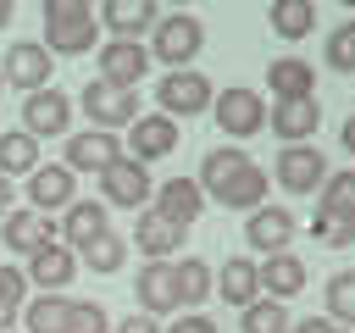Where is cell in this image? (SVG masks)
Listing matches in <instances>:
<instances>
[{"label": "cell", "mask_w": 355, "mask_h": 333, "mask_svg": "<svg viewBox=\"0 0 355 333\" xmlns=\"http://www.w3.org/2000/svg\"><path fill=\"white\" fill-rule=\"evenodd\" d=\"M111 333H161V322H155V316H144V311H133V316H122Z\"/></svg>", "instance_id": "cell-39"}, {"label": "cell", "mask_w": 355, "mask_h": 333, "mask_svg": "<svg viewBox=\"0 0 355 333\" xmlns=\"http://www.w3.org/2000/svg\"><path fill=\"white\" fill-rule=\"evenodd\" d=\"M128 150H122V139L116 133H105V128H83V133H67V144H61V166L67 172H105V166H116Z\"/></svg>", "instance_id": "cell-10"}, {"label": "cell", "mask_w": 355, "mask_h": 333, "mask_svg": "<svg viewBox=\"0 0 355 333\" xmlns=\"http://www.w3.org/2000/svg\"><path fill=\"white\" fill-rule=\"evenodd\" d=\"M150 211H161V216L178 222V228H194V216L205 211V194H200L194 178H166V183L155 189V205H150Z\"/></svg>", "instance_id": "cell-25"}, {"label": "cell", "mask_w": 355, "mask_h": 333, "mask_svg": "<svg viewBox=\"0 0 355 333\" xmlns=\"http://www.w3.org/2000/svg\"><path fill=\"white\" fill-rule=\"evenodd\" d=\"M338 139H344V150L355 155V111H349V122H344V133H338Z\"/></svg>", "instance_id": "cell-42"}, {"label": "cell", "mask_w": 355, "mask_h": 333, "mask_svg": "<svg viewBox=\"0 0 355 333\" xmlns=\"http://www.w3.org/2000/svg\"><path fill=\"white\" fill-rule=\"evenodd\" d=\"M288 333H349V327H333L327 316H305V322H294Z\"/></svg>", "instance_id": "cell-40"}, {"label": "cell", "mask_w": 355, "mask_h": 333, "mask_svg": "<svg viewBox=\"0 0 355 333\" xmlns=\"http://www.w3.org/2000/svg\"><path fill=\"white\" fill-rule=\"evenodd\" d=\"M0 239H6V250H11V255H22V261H28L33 250L55 244V228H50V216H39V211H6Z\"/></svg>", "instance_id": "cell-23"}, {"label": "cell", "mask_w": 355, "mask_h": 333, "mask_svg": "<svg viewBox=\"0 0 355 333\" xmlns=\"http://www.w3.org/2000/svg\"><path fill=\"white\" fill-rule=\"evenodd\" d=\"M266 89L272 100H316V67L300 56H277L266 67Z\"/></svg>", "instance_id": "cell-24"}, {"label": "cell", "mask_w": 355, "mask_h": 333, "mask_svg": "<svg viewBox=\"0 0 355 333\" xmlns=\"http://www.w3.org/2000/svg\"><path fill=\"white\" fill-rule=\"evenodd\" d=\"M294 327V316H288V305H277V300H255V305H244V316H239V333H288Z\"/></svg>", "instance_id": "cell-34"}, {"label": "cell", "mask_w": 355, "mask_h": 333, "mask_svg": "<svg viewBox=\"0 0 355 333\" xmlns=\"http://www.w3.org/2000/svg\"><path fill=\"white\" fill-rule=\"evenodd\" d=\"M272 33L277 39H305L311 28H316V6L311 0H272Z\"/></svg>", "instance_id": "cell-32"}, {"label": "cell", "mask_w": 355, "mask_h": 333, "mask_svg": "<svg viewBox=\"0 0 355 333\" xmlns=\"http://www.w3.org/2000/svg\"><path fill=\"white\" fill-rule=\"evenodd\" d=\"M78 200V172H67L61 161H44L28 172V211L50 216V211H67Z\"/></svg>", "instance_id": "cell-13"}, {"label": "cell", "mask_w": 355, "mask_h": 333, "mask_svg": "<svg viewBox=\"0 0 355 333\" xmlns=\"http://www.w3.org/2000/svg\"><path fill=\"white\" fill-rule=\"evenodd\" d=\"M216 289H222V300L227 305H255L261 300V261L255 255H227L222 261V272H216Z\"/></svg>", "instance_id": "cell-27"}, {"label": "cell", "mask_w": 355, "mask_h": 333, "mask_svg": "<svg viewBox=\"0 0 355 333\" xmlns=\"http://www.w3.org/2000/svg\"><path fill=\"white\" fill-rule=\"evenodd\" d=\"M327 67L344 72V78H355V33H349V22H338L327 33Z\"/></svg>", "instance_id": "cell-37"}, {"label": "cell", "mask_w": 355, "mask_h": 333, "mask_svg": "<svg viewBox=\"0 0 355 333\" xmlns=\"http://www.w3.org/2000/svg\"><path fill=\"white\" fill-rule=\"evenodd\" d=\"M122 261H128V239H122V233H100L94 244L78 250V266H89V272H100V278L122 272Z\"/></svg>", "instance_id": "cell-33"}, {"label": "cell", "mask_w": 355, "mask_h": 333, "mask_svg": "<svg viewBox=\"0 0 355 333\" xmlns=\"http://www.w3.org/2000/svg\"><path fill=\"white\" fill-rule=\"evenodd\" d=\"M133 294H139V311L144 316H178V289H172V261H144L139 278H133Z\"/></svg>", "instance_id": "cell-19"}, {"label": "cell", "mask_w": 355, "mask_h": 333, "mask_svg": "<svg viewBox=\"0 0 355 333\" xmlns=\"http://www.w3.org/2000/svg\"><path fill=\"white\" fill-rule=\"evenodd\" d=\"M155 100H161V117L183 122V117H200V111H211L216 89H211V78H205V72L183 67V72H166V78L155 83Z\"/></svg>", "instance_id": "cell-5"}, {"label": "cell", "mask_w": 355, "mask_h": 333, "mask_svg": "<svg viewBox=\"0 0 355 333\" xmlns=\"http://www.w3.org/2000/svg\"><path fill=\"white\" fill-rule=\"evenodd\" d=\"M294 233H300V216L283 211V205H272V200L244 216V244H250L255 255H283V250L294 244Z\"/></svg>", "instance_id": "cell-12"}, {"label": "cell", "mask_w": 355, "mask_h": 333, "mask_svg": "<svg viewBox=\"0 0 355 333\" xmlns=\"http://www.w3.org/2000/svg\"><path fill=\"white\" fill-rule=\"evenodd\" d=\"M150 61H161L166 72H183V67H194V56L205 50V28H200V17L194 11H161V22L150 28Z\"/></svg>", "instance_id": "cell-3"}, {"label": "cell", "mask_w": 355, "mask_h": 333, "mask_svg": "<svg viewBox=\"0 0 355 333\" xmlns=\"http://www.w3.org/2000/svg\"><path fill=\"white\" fill-rule=\"evenodd\" d=\"M322 300H327V322L333 327H349L355 333V266H344V272H333L327 278V289H322Z\"/></svg>", "instance_id": "cell-30"}, {"label": "cell", "mask_w": 355, "mask_h": 333, "mask_svg": "<svg viewBox=\"0 0 355 333\" xmlns=\"http://www.w3.org/2000/svg\"><path fill=\"white\" fill-rule=\"evenodd\" d=\"M67 128H72V94L67 89H33V94H22V133H33V139H67Z\"/></svg>", "instance_id": "cell-9"}, {"label": "cell", "mask_w": 355, "mask_h": 333, "mask_svg": "<svg viewBox=\"0 0 355 333\" xmlns=\"http://www.w3.org/2000/svg\"><path fill=\"white\" fill-rule=\"evenodd\" d=\"M172 289H178V311H200L216 294V266L205 255H178L172 261Z\"/></svg>", "instance_id": "cell-20"}, {"label": "cell", "mask_w": 355, "mask_h": 333, "mask_svg": "<svg viewBox=\"0 0 355 333\" xmlns=\"http://www.w3.org/2000/svg\"><path fill=\"white\" fill-rule=\"evenodd\" d=\"M316 211L322 216H338V222H355V166L327 172V183L316 189Z\"/></svg>", "instance_id": "cell-29"}, {"label": "cell", "mask_w": 355, "mask_h": 333, "mask_svg": "<svg viewBox=\"0 0 355 333\" xmlns=\"http://www.w3.org/2000/svg\"><path fill=\"white\" fill-rule=\"evenodd\" d=\"M266 128L283 144H311L316 128H322V105L316 100H272L266 105Z\"/></svg>", "instance_id": "cell-17"}, {"label": "cell", "mask_w": 355, "mask_h": 333, "mask_svg": "<svg viewBox=\"0 0 355 333\" xmlns=\"http://www.w3.org/2000/svg\"><path fill=\"white\" fill-rule=\"evenodd\" d=\"M22 305H28V278H22V266L0 261V333H11V322L22 316Z\"/></svg>", "instance_id": "cell-35"}, {"label": "cell", "mask_w": 355, "mask_h": 333, "mask_svg": "<svg viewBox=\"0 0 355 333\" xmlns=\"http://www.w3.org/2000/svg\"><path fill=\"white\" fill-rule=\"evenodd\" d=\"M67 311H72L67 294H39V300L22 305V333H61L67 327Z\"/></svg>", "instance_id": "cell-31"}, {"label": "cell", "mask_w": 355, "mask_h": 333, "mask_svg": "<svg viewBox=\"0 0 355 333\" xmlns=\"http://www.w3.org/2000/svg\"><path fill=\"white\" fill-rule=\"evenodd\" d=\"M11 17H17V6H11V0H0V28H11Z\"/></svg>", "instance_id": "cell-43"}, {"label": "cell", "mask_w": 355, "mask_h": 333, "mask_svg": "<svg viewBox=\"0 0 355 333\" xmlns=\"http://www.w3.org/2000/svg\"><path fill=\"white\" fill-rule=\"evenodd\" d=\"M194 183H200L205 205H222V211H261V205H266V166L250 161L239 144L205 150Z\"/></svg>", "instance_id": "cell-1"}, {"label": "cell", "mask_w": 355, "mask_h": 333, "mask_svg": "<svg viewBox=\"0 0 355 333\" xmlns=\"http://www.w3.org/2000/svg\"><path fill=\"white\" fill-rule=\"evenodd\" d=\"M311 239H322V244L344 250V244H355V222H338V216H322V211H311Z\"/></svg>", "instance_id": "cell-38"}, {"label": "cell", "mask_w": 355, "mask_h": 333, "mask_svg": "<svg viewBox=\"0 0 355 333\" xmlns=\"http://www.w3.org/2000/svg\"><path fill=\"white\" fill-rule=\"evenodd\" d=\"M349 33H355V17H349Z\"/></svg>", "instance_id": "cell-44"}, {"label": "cell", "mask_w": 355, "mask_h": 333, "mask_svg": "<svg viewBox=\"0 0 355 333\" xmlns=\"http://www.w3.org/2000/svg\"><path fill=\"white\" fill-rule=\"evenodd\" d=\"M22 278H28V289H39V294H61V289L78 278V255L55 239V244H44V250H33V255L22 261Z\"/></svg>", "instance_id": "cell-15"}, {"label": "cell", "mask_w": 355, "mask_h": 333, "mask_svg": "<svg viewBox=\"0 0 355 333\" xmlns=\"http://www.w3.org/2000/svg\"><path fill=\"white\" fill-rule=\"evenodd\" d=\"M0 78H6L11 89H22V94L50 89V78H55V56H50L39 39H11V44H6V61H0Z\"/></svg>", "instance_id": "cell-6"}, {"label": "cell", "mask_w": 355, "mask_h": 333, "mask_svg": "<svg viewBox=\"0 0 355 333\" xmlns=\"http://www.w3.org/2000/svg\"><path fill=\"white\" fill-rule=\"evenodd\" d=\"M11 200H17V194H11V178L0 172V222H6V211H11Z\"/></svg>", "instance_id": "cell-41"}, {"label": "cell", "mask_w": 355, "mask_h": 333, "mask_svg": "<svg viewBox=\"0 0 355 333\" xmlns=\"http://www.w3.org/2000/svg\"><path fill=\"white\" fill-rule=\"evenodd\" d=\"M211 117H216V128H222L227 139H250V133L266 128V100H261L250 83H233V89H222V94L211 100Z\"/></svg>", "instance_id": "cell-7"}, {"label": "cell", "mask_w": 355, "mask_h": 333, "mask_svg": "<svg viewBox=\"0 0 355 333\" xmlns=\"http://www.w3.org/2000/svg\"><path fill=\"white\" fill-rule=\"evenodd\" d=\"M272 178H277V189H283V194H316V189L327 183V161H322V150H316V144H283V150H277Z\"/></svg>", "instance_id": "cell-11"}, {"label": "cell", "mask_w": 355, "mask_h": 333, "mask_svg": "<svg viewBox=\"0 0 355 333\" xmlns=\"http://www.w3.org/2000/svg\"><path fill=\"white\" fill-rule=\"evenodd\" d=\"M305 283H311V272H305V261H300V255H288V250H283V255H266V261H261V294H266V300L288 305Z\"/></svg>", "instance_id": "cell-26"}, {"label": "cell", "mask_w": 355, "mask_h": 333, "mask_svg": "<svg viewBox=\"0 0 355 333\" xmlns=\"http://www.w3.org/2000/svg\"><path fill=\"white\" fill-rule=\"evenodd\" d=\"M61 333H111V316H105V305L100 300H72V311H67V327Z\"/></svg>", "instance_id": "cell-36"}, {"label": "cell", "mask_w": 355, "mask_h": 333, "mask_svg": "<svg viewBox=\"0 0 355 333\" xmlns=\"http://www.w3.org/2000/svg\"><path fill=\"white\" fill-rule=\"evenodd\" d=\"M50 56H89L100 50V11L89 0H44V39Z\"/></svg>", "instance_id": "cell-2"}, {"label": "cell", "mask_w": 355, "mask_h": 333, "mask_svg": "<svg viewBox=\"0 0 355 333\" xmlns=\"http://www.w3.org/2000/svg\"><path fill=\"white\" fill-rule=\"evenodd\" d=\"M0 89H6V78H0Z\"/></svg>", "instance_id": "cell-45"}, {"label": "cell", "mask_w": 355, "mask_h": 333, "mask_svg": "<svg viewBox=\"0 0 355 333\" xmlns=\"http://www.w3.org/2000/svg\"><path fill=\"white\" fill-rule=\"evenodd\" d=\"M172 150H178V122H172V117L150 111V117H139V122L128 128V155H133L139 166H150V161H166Z\"/></svg>", "instance_id": "cell-18"}, {"label": "cell", "mask_w": 355, "mask_h": 333, "mask_svg": "<svg viewBox=\"0 0 355 333\" xmlns=\"http://www.w3.org/2000/svg\"><path fill=\"white\" fill-rule=\"evenodd\" d=\"M94 67H100L105 83H116V89H139V78L150 72V50L133 44V39H105V44L94 50Z\"/></svg>", "instance_id": "cell-14"}, {"label": "cell", "mask_w": 355, "mask_h": 333, "mask_svg": "<svg viewBox=\"0 0 355 333\" xmlns=\"http://www.w3.org/2000/svg\"><path fill=\"white\" fill-rule=\"evenodd\" d=\"M94 11H100V33L133 39V44H139V33H150V28L161 22V6H155V0H105V6H94Z\"/></svg>", "instance_id": "cell-16"}, {"label": "cell", "mask_w": 355, "mask_h": 333, "mask_svg": "<svg viewBox=\"0 0 355 333\" xmlns=\"http://www.w3.org/2000/svg\"><path fill=\"white\" fill-rule=\"evenodd\" d=\"M183 239H189V228L166 222L161 211H139V222H133V244H139L150 261H172V255H183Z\"/></svg>", "instance_id": "cell-22"}, {"label": "cell", "mask_w": 355, "mask_h": 333, "mask_svg": "<svg viewBox=\"0 0 355 333\" xmlns=\"http://www.w3.org/2000/svg\"><path fill=\"white\" fill-rule=\"evenodd\" d=\"M78 105H83V117L94 122V128H105V133H116V128H133L144 111H139V89H116V83H105V78H89L83 89H78Z\"/></svg>", "instance_id": "cell-4"}, {"label": "cell", "mask_w": 355, "mask_h": 333, "mask_svg": "<svg viewBox=\"0 0 355 333\" xmlns=\"http://www.w3.org/2000/svg\"><path fill=\"white\" fill-rule=\"evenodd\" d=\"M100 233H111V211L100 205V200H72L67 211H61V244L78 255L83 244H94Z\"/></svg>", "instance_id": "cell-21"}, {"label": "cell", "mask_w": 355, "mask_h": 333, "mask_svg": "<svg viewBox=\"0 0 355 333\" xmlns=\"http://www.w3.org/2000/svg\"><path fill=\"white\" fill-rule=\"evenodd\" d=\"M155 200V183H150V166H139L133 155H122L116 166L100 172V205H116V211H144Z\"/></svg>", "instance_id": "cell-8"}, {"label": "cell", "mask_w": 355, "mask_h": 333, "mask_svg": "<svg viewBox=\"0 0 355 333\" xmlns=\"http://www.w3.org/2000/svg\"><path fill=\"white\" fill-rule=\"evenodd\" d=\"M33 166H44L39 139L22 133V128H6V133H0V172H6V178H28Z\"/></svg>", "instance_id": "cell-28"}]
</instances>
